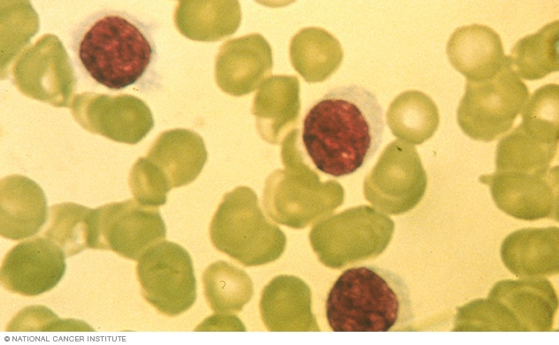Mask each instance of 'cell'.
I'll return each instance as SVG.
<instances>
[{"mask_svg": "<svg viewBox=\"0 0 559 345\" xmlns=\"http://www.w3.org/2000/svg\"><path fill=\"white\" fill-rule=\"evenodd\" d=\"M499 209L519 219L536 220L558 214V166L548 170L522 172L495 171L481 175Z\"/></svg>", "mask_w": 559, "mask_h": 345, "instance_id": "cell-14", "label": "cell"}, {"mask_svg": "<svg viewBox=\"0 0 559 345\" xmlns=\"http://www.w3.org/2000/svg\"><path fill=\"white\" fill-rule=\"evenodd\" d=\"M65 257L63 250L46 237L21 242L3 261L1 282L7 290L27 296L46 293L63 278Z\"/></svg>", "mask_w": 559, "mask_h": 345, "instance_id": "cell-15", "label": "cell"}, {"mask_svg": "<svg viewBox=\"0 0 559 345\" xmlns=\"http://www.w3.org/2000/svg\"><path fill=\"white\" fill-rule=\"evenodd\" d=\"M289 56L295 70L307 82H322L341 65L340 42L321 27H305L291 40Z\"/></svg>", "mask_w": 559, "mask_h": 345, "instance_id": "cell-25", "label": "cell"}, {"mask_svg": "<svg viewBox=\"0 0 559 345\" xmlns=\"http://www.w3.org/2000/svg\"><path fill=\"white\" fill-rule=\"evenodd\" d=\"M310 306L309 286L287 275L271 280L260 301L262 318L270 331H319Z\"/></svg>", "mask_w": 559, "mask_h": 345, "instance_id": "cell-21", "label": "cell"}, {"mask_svg": "<svg viewBox=\"0 0 559 345\" xmlns=\"http://www.w3.org/2000/svg\"><path fill=\"white\" fill-rule=\"evenodd\" d=\"M501 257L516 276L541 278L558 272V227L524 228L502 243Z\"/></svg>", "mask_w": 559, "mask_h": 345, "instance_id": "cell-22", "label": "cell"}, {"mask_svg": "<svg viewBox=\"0 0 559 345\" xmlns=\"http://www.w3.org/2000/svg\"><path fill=\"white\" fill-rule=\"evenodd\" d=\"M558 33L556 19L517 42L508 57L519 78L535 80L558 71Z\"/></svg>", "mask_w": 559, "mask_h": 345, "instance_id": "cell-27", "label": "cell"}, {"mask_svg": "<svg viewBox=\"0 0 559 345\" xmlns=\"http://www.w3.org/2000/svg\"><path fill=\"white\" fill-rule=\"evenodd\" d=\"M142 294L161 313L174 317L196 299L192 259L180 245L160 241L139 258L136 267Z\"/></svg>", "mask_w": 559, "mask_h": 345, "instance_id": "cell-9", "label": "cell"}, {"mask_svg": "<svg viewBox=\"0 0 559 345\" xmlns=\"http://www.w3.org/2000/svg\"><path fill=\"white\" fill-rule=\"evenodd\" d=\"M70 108L85 130L118 142L136 144L154 126L149 106L132 95L84 92L73 96Z\"/></svg>", "mask_w": 559, "mask_h": 345, "instance_id": "cell-13", "label": "cell"}, {"mask_svg": "<svg viewBox=\"0 0 559 345\" xmlns=\"http://www.w3.org/2000/svg\"><path fill=\"white\" fill-rule=\"evenodd\" d=\"M129 187L136 202L145 206L157 207L166 203L169 183L146 157H140L129 173Z\"/></svg>", "mask_w": 559, "mask_h": 345, "instance_id": "cell-31", "label": "cell"}, {"mask_svg": "<svg viewBox=\"0 0 559 345\" xmlns=\"http://www.w3.org/2000/svg\"><path fill=\"white\" fill-rule=\"evenodd\" d=\"M427 176L415 147L402 140L391 142L364 180V197L383 212L399 215L423 198Z\"/></svg>", "mask_w": 559, "mask_h": 345, "instance_id": "cell-10", "label": "cell"}, {"mask_svg": "<svg viewBox=\"0 0 559 345\" xmlns=\"http://www.w3.org/2000/svg\"><path fill=\"white\" fill-rule=\"evenodd\" d=\"M147 157L172 188L188 185L196 179L207 160V150L197 133L177 128L160 134Z\"/></svg>", "mask_w": 559, "mask_h": 345, "instance_id": "cell-23", "label": "cell"}, {"mask_svg": "<svg viewBox=\"0 0 559 345\" xmlns=\"http://www.w3.org/2000/svg\"><path fill=\"white\" fill-rule=\"evenodd\" d=\"M217 249L245 266L278 259L286 246L284 233L264 215L256 193L241 186L226 193L210 226Z\"/></svg>", "mask_w": 559, "mask_h": 345, "instance_id": "cell-5", "label": "cell"}, {"mask_svg": "<svg viewBox=\"0 0 559 345\" xmlns=\"http://www.w3.org/2000/svg\"><path fill=\"white\" fill-rule=\"evenodd\" d=\"M529 99L526 85L515 73L509 58L492 78L469 81L456 118L463 132L477 141L491 142L507 133Z\"/></svg>", "mask_w": 559, "mask_h": 345, "instance_id": "cell-8", "label": "cell"}, {"mask_svg": "<svg viewBox=\"0 0 559 345\" xmlns=\"http://www.w3.org/2000/svg\"><path fill=\"white\" fill-rule=\"evenodd\" d=\"M300 85L296 76L272 75L258 87L251 112L257 130L265 142L278 144L300 115Z\"/></svg>", "mask_w": 559, "mask_h": 345, "instance_id": "cell-20", "label": "cell"}, {"mask_svg": "<svg viewBox=\"0 0 559 345\" xmlns=\"http://www.w3.org/2000/svg\"><path fill=\"white\" fill-rule=\"evenodd\" d=\"M384 132L376 96L356 86L334 88L306 113L302 141L315 167L335 178L360 169L378 150Z\"/></svg>", "mask_w": 559, "mask_h": 345, "instance_id": "cell-1", "label": "cell"}, {"mask_svg": "<svg viewBox=\"0 0 559 345\" xmlns=\"http://www.w3.org/2000/svg\"><path fill=\"white\" fill-rule=\"evenodd\" d=\"M386 118L394 136L416 145L431 138L440 123L437 105L418 90H407L398 95L390 104Z\"/></svg>", "mask_w": 559, "mask_h": 345, "instance_id": "cell-26", "label": "cell"}, {"mask_svg": "<svg viewBox=\"0 0 559 345\" xmlns=\"http://www.w3.org/2000/svg\"><path fill=\"white\" fill-rule=\"evenodd\" d=\"M452 66L469 81L494 77L506 57L500 35L491 27L471 24L456 28L446 48Z\"/></svg>", "mask_w": 559, "mask_h": 345, "instance_id": "cell-18", "label": "cell"}, {"mask_svg": "<svg viewBox=\"0 0 559 345\" xmlns=\"http://www.w3.org/2000/svg\"><path fill=\"white\" fill-rule=\"evenodd\" d=\"M203 283L208 304L217 313L241 311L253 295V284L249 275L224 261L207 267L203 274Z\"/></svg>", "mask_w": 559, "mask_h": 345, "instance_id": "cell-28", "label": "cell"}, {"mask_svg": "<svg viewBox=\"0 0 559 345\" xmlns=\"http://www.w3.org/2000/svg\"><path fill=\"white\" fill-rule=\"evenodd\" d=\"M298 134L295 128L282 140L285 169L274 171L266 179L264 205L277 223L301 229L341 205L344 190L335 180L321 182L317 172L304 163Z\"/></svg>", "mask_w": 559, "mask_h": 345, "instance_id": "cell-4", "label": "cell"}, {"mask_svg": "<svg viewBox=\"0 0 559 345\" xmlns=\"http://www.w3.org/2000/svg\"><path fill=\"white\" fill-rule=\"evenodd\" d=\"M20 10H19L18 16H16L17 10H7L10 14L9 17L4 11H1L2 72L7 67L8 63L19 53L20 50L29 42L30 37L34 35L38 30V19L25 24L26 21L27 22L37 15L30 3L26 1L21 16L19 17Z\"/></svg>", "mask_w": 559, "mask_h": 345, "instance_id": "cell-30", "label": "cell"}, {"mask_svg": "<svg viewBox=\"0 0 559 345\" xmlns=\"http://www.w3.org/2000/svg\"><path fill=\"white\" fill-rule=\"evenodd\" d=\"M48 218V206L41 187L22 175L7 176L0 188V234L21 240L37 234Z\"/></svg>", "mask_w": 559, "mask_h": 345, "instance_id": "cell-19", "label": "cell"}, {"mask_svg": "<svg viewBox=\"0 0 559 345\" xmlns=\"http://www.w3.org/2000/svg\"><path fill=\"white\" fill-rule=\"evenodd\" d=\"M166 235L159 211L132 199L95 209L93 248L112 250L139 260L151 246Z\"/></svg>", "mask_w": 559, "mask_h": 345, "instance_id": "cell-12", "label": "cell"}, {"mask_svg": "<svg viewBox=\"0 0 559 345\" xmlns=\"http://www.w3.org/2000/svg\"><path fill=\"white\" fill-rule=\"evenodd\" d=\"M518 331H549L558 302L551 283L541 278L502 280L490 290Z\"/></svg>", "mask_w": 559, "mask_h": 345, "instance_id": "cell-17", "label": "cell"}, {"mask_svg": "<svg viewBox=\"0 0 559 345\" xmlns=\"http://www.w3.org/2000/svg\"><path fill=\"white\" fill-rule=\"evenodd\" d=\"M558 86L538 88L522 111V123L498 142L497 172L548 170L558 144Z\"/></svg>", "mask_w": 559, "mask_h": 345, "instance_id": "cell-7", "label": "cell"}, {"mask_svg": "<svg viewBox=\"0 0 559 345\" xmlns=\"http://www.w3.org/2000/svg\"><path fill=\"white\" fill-rule=\"evenodd\" d=\"M394 221L377 209L361 205L327 217L314 225L310 241L319 261L340 269L374 258L392 239Z\"/></svg>", "mask_w": 559, "mask_h": 345, "instance_id": "cell-6", "label": "cell"}, {"mask_svg": "<svg viewBox=\"0 0 559 345\" xmlns=\"http://www.w3.org/2000/svg\"><path fill=\"white\" fill-rule=\"evenodd\" d=\"M11 73L14 85L24 96L55 107H70L77 78L57 35L44 34L25 49Z\"/></svg>", "mask_w": 559, "mask_h": 345, "instance_id": "cell-11", "label": "cell"}, {"mask_svg": "<svg viewBox=\"0 0 559 345\" xmlns=\"http://www.w3.org/2000/svg\"><path fill=\"white\" fill-rule=\"evenodd\" d=\"M325 317L333 332L407 331L415 318L404 280L374 265L342 272L327 295Z\"/></svg>", "mask_w": 559, "mask_h": 345, "instance_id": "cell-3", "label": "cell"}, {"mask_svg": "<svg viewBox=\"0 0 559 345\" xmlns=\"http://www.w3.org/2000/svg\"><path fill=\"white\" fill-rule=\"evenodd\" d=\"M272 69V52L260 34H250L226 42L215 64L218 86L226 93L241 96L256 88Z\"/></svg>", "mask_w": 559, "mask_h": 345, "instance_id": "cell-16", "label": "cell"}, {"mask_svg": "<svg viewBox=\"0 0 559 345\" xmlns=\"http://www.w3.org/2000/svg\"><path fill=\"white\" fill-rule=\"evenodd\" d=\"M73 48L80 68L111 90L138 84L156 59L149 27L126 12L112 10L83 20L74 31Z\"/></svg>", "mask_w": 559, "mask_h": 345, "instance_id": "cell-2", "label": "cell"}, {"mask_svg": "<svg viewBox=\"0 0 559 345\" xmlns=\"http://www.w3.org/2000/svg\"><path fill=\"white\" fill-rule=\"evenodd\" d=\"M175 25L186 37L211 42L234 34L240 26L237 1H180Z\"/></svg>", "mask_w": 559, "mask_h": 345, "instance_id": "cell-24", "label": "cell"}, {"mask_svg": "<svg viewBox=\"0 0 559 345\" xmlns=\"http://www.w3.org/2000/svg\"><path fill=\"white\" fill-rule=\"evenodd\" d=\"M94 212L75 203H57L50 209V226L44 236L71 257L93 248Z\"/></svg>", "mask_w": 559, "mask_h": 345, "instance_id": "cell-29", "label": "cell"}]
</instances>
